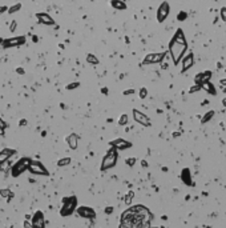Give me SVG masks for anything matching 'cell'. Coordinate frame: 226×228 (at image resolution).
I'll return each mask as SVG.
<instances>
[{"mask_svg": "<svg viewBox=\"0 0 226 228\" xmlns=\"http://www.w3.org/2000/svg\"><path fill=\"white\" fill-rule=\"evenodd\" d=\"M150 212L144 205H134L121 215L120 228H150Z\"/></svg>", "mask_w": 226, "mask_h": 228, "instance_id": "obj_1", "label": "cell"}, {"mask_svg": "<svg viewBox=\"0 0 226 228\" xmlns=\"http://www.w3.org/2000/svg\"><path fill=\"white\" fill-rule=\"evenodd\" d=\"M188 50V42L185 39V35L182 32L181 28L177 29V32L174 33V36L172 38L169 43V54L172 56L173 63L177 66V64L181 61V59L184 57L185 52Z\"/></svg>", "mask_w": 226, "mask_h": 228, "instance_id": "obj_2", "label": "cell"}, {"mask_svg": "<svg viewBox=\"0 0 226 228\" xmlns=\"http://www.w3.org/2000/svg\"><path fill=\"white\" fill-rule=\"evenodd\" d=\"M116 163H117V149L112 147V148L107 152V155L104 156L103 164H101V169L105 171V169L112 168V167L116 165Z\"/></svg>", "mask_w": 226, "mask_h": 228, "instance_id": "obj_3", "label": "cell"}, {"mask_svg": "<svg viewBox=\"0 0 226 228\" xmlns=\"http://www.w3.org/2000/svg\"><path fill=\"white\" fill-rule=\"evenodd\" d=\"M76 203L77 200L76 198H65L63 200V208H61L60 214L61 216H69V215L73 214V211H75V207H76Z\"/></svg>", "mask_w": 226, "mask_h": 228, "instance_id": "obj_4", "label": "cell"}, {"mask_svg": "<svg viewBox=\"0 0 226 228\" xmlns=\"http://www.w3.org/2000/svg\"><path fill=\"white\" fill-rule=\"evenodd\" d=\"M29 163H31V159L28 158H23V159H20L19 162L16 163L15 165H12V169H11V172H12V176H19L20 174H23L26 169H28V165H29Z\"/></svg>", "mask_w": 226, "mask_h": 228, "instance_id": "obj_5", "label": "cell"}, {"mask_svg": "<svg viewBox=\"0 0 226 228\" xmlns=\"http://www.w3.org/2000/svg\"><path fill=\"white\" fill-rule=\"evenodd\" d=\"M28 169H29L31 174H33V175H44V176H48L49 175L47 168H45L44 165H43L41 163H39V162H32V160H31V163L28 165Z\"/></svg>", "mask_w": 226, "mask_h": 228, "instance_id": "obj_6", "label": "cell"}, {"mask_svg": "<svg viewBox=\"0 0 226 228\" xmlns=\"http://www.w3.org/2000/svg\"><path fill=\"white\" fill-rule=\"evenodd\" d=\"M169 12H170V5L168 2H162L160 4L158 10H157V21L158 23H162L165 21V19L169 16Z\"/></svg>", "mask_w": 226, "mask_h": 228, "instance_id": "obj_7", "label": "cell"}, {"mask_svg": "<svg viewBox=\"0 0 226 228\" xmlns=\"http://www.w3.org/2000/svg\"><path fill=\"white\" fill-rule=\"evenodd\" d=\"M165 57V54L161 52V54H148L146 56L144 57L142 60V64L148 66V64H157V63H161Z\"/></svg>", "mask_w": 226, "mask_h": 228, "instance_id": "obj_8", "label": "cell"}, {"mask_svg": "<svg viewBox=\"0 0 226 228\" xmlns=\"http://www.w3.org/2000/svg\"><path fill=\"white\" fill-rule=\"evenodd\" d=\"M133 118H134V120L137 123H140L141 125H145V127H149L150 125V119L145 113L140 112L138 109H133Z\"/></svg>", "mask_w": 226, "mask_h": 228, "instance_id": "obj_9", "label": "cell"}, {"mask_svg": "<svg viewBox=\"0 0 226 228\" xmlns=\"http://www.w3.org/2000/svg\"><path fill=\"white\" fill-rule=\"evenodd\" d=\"M24 43H26V38H24V36H16V38L4 40V47L5 48H8V47H17V45H23Z\"/></svg>", "mask_w": 226, "mask_h": 228, "instance_id": "obj_10", "label": "cell"}, {"mask_svg": "<svg viewBox=\"0 0 226 228\" xmlns=\"http://www.w3.org/2000/svg\"><path fill=\"white\" fill-rule=\"evenodd\" d=\"M194 64V56L193 54H188V55H184L182 57V68H181V72H186L188 69H190Z\"/></svg>", "mask_w": 226, "mask_h": 228, "instance_id": "obj_11", "label": "cell"}, {"mask_svg": "<svg viewBox=\"0 0 226 228\" xmlns=\"http://www.w3.org/2000/svg\"><path fill=\"white\" fill-rule=\"evenodd\" d=\"M36 17H38L39 23L44 24V26H55V20L52 19L48 14H45V12H39V14H36Z\"/></svg>", "mask_w": 226, "mask_h": 228, "instance_id": "obj_12", "label": "cell"}, {"mask_svg": "<svg viewBox=\"0 0 226 228\" xmlns=\"http://www.w3.org/2000/svg\"><path fill=\"white\" fill-rule=\"evenodd\" d=\"M110 146H112L113 148H116V149H120V151H122V149H126V148H129V147H131L132 144L129 143V141L124 140V139H116V140L110 141Z\"/></svg>", "mask_w": 226, "mask_h": 228, "instance_id": "obj_13", "label": "cell"}, {"mask_svg": "<svg viewBox=\"0 0 226 228\" xmlns=\"http://www.w3.org/2000/svg\"><path fill=\"white\" fill-rule=\"evenodd\" d=\"M77 214L81 217H86V219H93L96 216L95 211L91 207H80L77 208Z\"/></svg>", "mask_w": 226, "mask_h": 228, "instance_id": "obj_14", "label": "cell"}, {"mask_svg": "<svg viewBox=\"0 0 226 228\" xmlns=\"http://www.w3.org/2000/svg\"><path fill=\"white\" fill-rule=\"evenodd\" d=\"M210 78H212V72H210V71H205V72H202V73H198L196 78H194V82H196L197 85H201L205 82H209Z\"/></svg>", "mask_w": 226, "mask_h": 228, "instance_id": "obj_15", "label": "cell"}, {"mask_svg": "<svg viewBox=\"0 0 226 228\" xmlns=\"http://www.w3.org/2000/svg\"><path fill=\"white\" fill-rule=\"evenodd\" d=\"M32 228H44V219L41 212H36L32 220Z\"/></svg>", "mask_w": 226, "mask_h": 228, "instance_id": "obj_16", "label": "cell"}, {"mask_svg": "<svg viewBox=\"0 0 226 228\" xmlns=\"http://www.w3.org/2000/svg\"><path fill=\"white\" fill-rule=\"evenodd\" d=\"M110 5L117 11H125L126 10V4L122 0H110Z\"/></svg>", "mask_w": 226, "mask_h": 228, "instance_id": "obj_17", "label": "cell"}, {"mask_svg": "<svg viewBox=\"0 0 226 228\" xmlns=\"http://www.w3.org/2000/svg\"><path fill=\"white\" fill-rule=\"evenodd\" d=\"M77 139H79V136H77L76 134H72V135H69V136L67 137V143L69 144V147L72 149L77 148Z\"/></svg>", "mask_w": 226, "mask_h": 228, "instance_id": "obj_18", "label": "cell"}, {"mask_svg": "<svg viewBox=\"0 0 226 228\" xmlns=\"http://www.w3.org/2000/svg\"><path fill=\"white\" fill-rule=\"evenodd\" d=\"M12 153H15L14 149H10V148L3 149L2 152H0V163H4L7 159H10V156L12 155Z\"/></svg>", "mask_w": 226, "mask_h": 228, "instance_id": "obj_19", "label": "cell"}, {"mask_svg": "<svg viewBox=\"0 0 226 228\" xmlns=\"http://www.w3.org/2000/svg\"><path fill=\"white\" fill-rule=\"evenodd\" d=\"M86 63L91 64V66H97L100 63V60L97 59V56H95L93 54H88L86 55Z\"/></svg>", "mask_w": 226, "mask_h": 228, "instance_id": "obj_20", "label": "cell"}, {"mask_svg": "<svg viewBox=\"0 0 226 228\" xmlns=\"http://www.w3.org/2000/svg\"><path fill=\"white\" fill-rule=\"evenodd\" d=\"M201 88H203L205 91H207V92H210L212 95H215V89H214V87H213V84L212 83H209V82H205L203 84H201Z\"/></svg>", "mask_w": 226, "mask_h": 228, "instance_id": "obj_21", "label": "cell"}, {"mask_svg": "<svg viewBox=\"0 0 226 228\" xmlns=\"http://www.w3.org/2000/svg\"><path fill=\"white\" fill-rule=\"evenodd\" d=\"M21 10V4L20 3H16V4H14V5H11V7H8V14H16L17 11H20Z\"/></svg>", "mask_w": 226, "mask_h": 228, "instance_id": "obj_22", "label": "cell"}, {"mask_svg": "<svg viewBox=\"0 0 226 228\" xmlns=\"http://www.w3.org/2000/svg\"><path fill=\"white\" fill-rule=\"evenodd\" d=\"M128 120H129L128 115H125V113H124V115H121L119 118V124L120 125H126V124H128Z\"/></svg>", "mask_w": 226, "mask_h": 228, "instance_id": "obj_23", "label": "cell"}, {"mask_svg": "<svg viewBox=\"0 0 226 228\" xmlns=\"http://www.w3.org/2000/svg\"><path fill=\"white\" fill-rule=\"evenodd\" d=\"M71 163V159L69 158H64V159H60L57 162V165L59 167H64V165H68Z\"/></svg>", "mask_w": 226, "mask_h": 228, "instance_id": "obj_24", "label": "cell"}, {"mask_svg": "<svg viewBox=\"0 0 226 228\" xmlns=\"http://www.w3.org/2000/svg\"><path fill=\"white\" fill-rule=\"evenodd\" d=\"M5 128H7V123L4 122V120H2L0 119V135H4V131H5Z\"/></svg>", "mask_w": 226, "mask_h": 228, "instance_id": "obj_25", "label": "cell"}, {"mask_svg": "<svg viewBox=\"0 0 226 228\" xmlns=\"http://www.w3.org/2000/svg\"><path fill=\"white\" fill-rule=\"evenodd\" d=\"M79 85H80V83H79V82H73V83H71V84H68L65 88L68 89V91H72V89H75V88L79 87Z\"/></svg>", "mask_w": 226, "mask_h": 228, "instance_id": "obj_26", "label": "cell"}, {"mask_svg": "<svg viewBox=\"0 0 226 228\" xmlns=\"http://www.w3.org/2000/svg\"><path fill=\"white\" fill-rule=\"evenodd\" d=\"M133 191H131V192H128L126 193V196H125V203L126 204H131V202H132V199H133Z\"/></svg>", "mask_w": 226, "mask_h": 228, "instance_id": "obj_27", "label": "cell"}, {"mask_svg": "<svg viewBox=\"0 0 226 228\" xmlns=\"http://www.w3.org/2000/svg\"><path fill=\"white\" fill-rule=\"evenodd\" d=\"M148 96V89L146 88H141L140 89V97L141 99H145Z\"/></svg>", "mask_w": 226, "mask_h": 228, "instance_id": "obj_28", "label": "cell"}, {"mask_svg": "<svg viewBox=\"0 0 226 228\" xmlns=\"http://www.w3.org/2000/svg\"><path fill=\"white\" fill-rule=\"evenodd\" d=\"M219 15H221V19L226 23V7H222V8H221V12H219Z\"/></svg>", "mask_w": 226, "mask_h": 228, "instance_id": "obj_29", "label": "cell"}, {"mask_svg": "<svg viewBox=\"0 0 226 228\" xmlns=\"http://www.w3.org/2000/svg\"><path fill=\"white\" fill-rule=\"evenodd\" d=\"M16 27H17V21L16 20H12V23H11V26H10V31H11V32H15V31H16Z\"/></svg>", "mask_w": 226, "mask_h": 228, "instance_id": "obj_30", "label": "cell"}, {"mask_svg": "<svg viewBox=\"0 0 226 228\" xmlns=\"http://www.w3.org/2000/svg\"><path fill=\"white\" fill-rule=\"evenodd\" d=\"M0 195L2 196H7V195H10V196H14V193H11L8 189H3V191H0Z\"/></svg>", "mask_w": 226, "mask_h": 228, "instance_id": "obj_31", "label": "cell"}, {"mask_svg": "<svg viewBox=\"0 0 226 228\" xmlns=\"http://www.w3.org/2000/svg\"><path fill=\"white\" fill-rule=\"evenodd\" d=\"M213 115H214V112H213V111H210V112H209V113H206V115H205V119H203V120H202V122H203V123H205V122H206V120H207V119H210V118H212V116H213Z\"/></svg>", "mask_w": 226, "mask_h": 228, "instance_id": "obj_32", "label": "cell"}, {"mask_svg": "<svg viewBox=\"0 0 226 228\" xmlns=\"http://www.w3.org/2000/svg\"><path fill=\"white\" fill-rule=\"evenodd\" d=\"M200 89H201V85H196V87H191L190 89H189V92H190V94H193V92L200 91Z\"/></svg>", "mask_w": 226, "mask_h": 228, "instance_id": "obj_33", "label": "cell"}, {"mask_svg": "<svg viewBox=\"0 0 226 228\" xmlns=\"http://www.w3.org/2000/svg\"><path fill=\"white\" fill-rule=\"evenodd\" d=\"M136 163V159H126V164H129V165H133Z\"/></svg>", "mask_w": 226, "mask_h": 228, "instance_id": "obj_34", "label": "cell"}, {"mask_svg": "<svg viewBox=\"0 0 226 228\" xmlns=\"http://www.w3.org/2000/svg\"><path fill=\"white\" fill-rule=\"evenodd\" d=\"M134 94V89H126V91H124V95H133Z\"/></svg>", "mask_w": 226, "mask_h": 228, "instance_id": "obj_35", "label": "cell"}, {"mask_svg": "<svg viewBox=\"0 0 226 228\" xmlns=\"http://www.w3.org/2000/svg\"><path fill=\"white\" fill-rule=\"evenodd\" d=\"M19 125H20V127H23V125H27V120H26V119H21L20 122H19Z\"/></svg>", "mask_w": 226, "mask_h": 228, "instance_id": "obj_36", "label": "cell"}, {"mask_svg": "<svg viewBox=\"0 0 226 228\" xmlns=\"http://www.w3.org/2000/svg\"><path fill=\"white\" fill-rule=\"evenodd\" d=\"M16 72L19 73V75H24V73H26V71H24L23 68H17V69H16Z\"/></svg>", "mask_w": 226, "mask_h": 228, "instance_id": "obj_37", "label": "cell"}, {"mask_svg": "<svg viewBox=\"0 0 226 228\" xmlns=\"http://www.w3.org/2000/svg\"><path fill=\"white\" fill-rule=\"evenodd\" d=\"M8 10V7H5V5H2V7H0V14H3V12H5Z\"/></svg>", "mask_w": 226, "mask_h": 228, "instance_id": "obj_38", "label": "cell"}, {"mask_svg": "<svg viewBox=\"0 0 226 228\" xmlns=\"http://www.w3.org/2000/svg\"><path fill=\"white\" fill-rule=\"evenodd\" d=\"M24 227L26 228H32V224H29V221H24Z\"/></svg>", "mask_w": 226, "mask_h": 228, "instance_id": "obj_39", "label": "cell"}, {"mask_svg": "<svg viewBox=\"0 0 226 228\" xmlns=\"http://www.w3.org/2000/svg\"><path fill=\"white\" fill-rule=\"evenodd\" d=\"M112 211H113V208H112V207H109V208L105 209V212H107V214H112Z\"/></svg>", "mask_w": 226, "mask_h": 228, "instance_id": "obj_40", "label": "cell"}, {"mask_svg": "<svg viewBox=\"0 0 226 228\" xmlns=\"http://www.w3.org/2000/svg\"><path fill=\"white\" fill-rule=\"evenodd\" d=\"M184 17H185V14H179V15H178V19H179V20L184 19Z\"/></svg>", "mask_w": 226, "mask_h": 228, "instance_id": "obj_41", "label": "cell"}, {"mask_svg": "<svg viewBox=\"0 0 226 228\" xmlns=\"http://www.w3.org/2000/svg\"><path fill=\"white\" fill-rule=\"evenodd\" d=\"M101 92H103V94H108V89L107 88H103V89H101Z\"/></svg>", "mask_w": 226, "mask_h": 228, "instance_id": "obj_42", "label": "cell"}, {"mask_svg": "<svg viewBox=\"0 0 226 228\" xmlns=\"http://www.w3.org/2000/svg\"><path fill=\"white\" fill-rule=\"evenodd\" d=\"M221 84H224V85H225V84H226V80H221Z\"/></svg>", "mask_w": 226, "mask_h": 228, "instance_id": "obj_43", "label": "cell"}, {"mask_svg": "<svg viewBox=\"0 0 226 228\" xmlns=\"http://www.w3.org/2000/svg\"><path fill=\"white\" fill-rule=\"evenodd\" d=\"M224 106H225V107H226V99H225V100H224Z\"/></svg>", "mask_w": 226, "mask_h": 228, "instance_id": "obj_44", "label": "cell"}]
</instances>
